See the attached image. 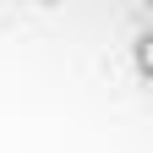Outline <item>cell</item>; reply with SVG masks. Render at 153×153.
Returning <instances> with one entry per match:
<instances>
[{
  "label": "cell",
  "mask_w": 153,
  "mask_h": 153,
  "mask_svg": "<svg viewBox=\"0 0 153 153\" xmlns=\"http://www.w3.org/2000/svg\"><path fill=\"white\" fill-rule=\"evenodd\" d=\"M142 66L153 71V38H142Z\"/></svg>",
  "instance_id": "1"
}]
</instances>
